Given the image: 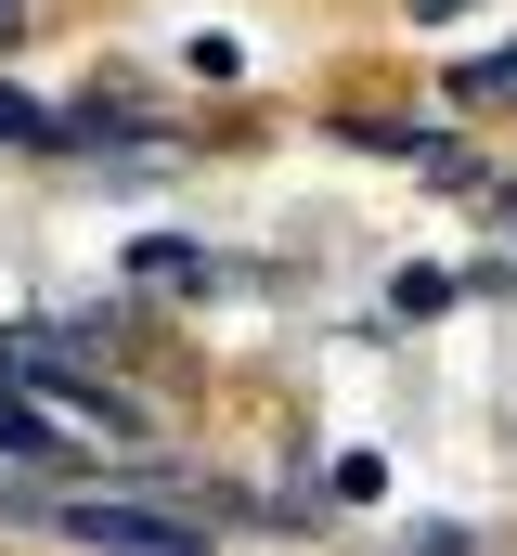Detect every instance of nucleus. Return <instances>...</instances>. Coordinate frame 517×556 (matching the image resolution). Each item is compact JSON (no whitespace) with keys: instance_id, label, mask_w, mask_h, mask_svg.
Segmentation results:
<instances>
[{"instance_id":"1","label":"nucleus","mask_w":517,"mask_h":556,"mask_svg":"<svg viewBox=\"0 0 517 556\" xmlns=\"http://www.w3.org/2000/svg\"><path fill=\"white\" fill-rule=\"evenodd\" d=\"M39 531L78 556H207L181 505H142V492H39Z\"/></svg>"},{"instance_id":"2","label":"nucleus","mask_w":517,"mask_h":556,"mask_svg":"<svg viewBox=\"0 0 517 556\" xmlns=\"http://www.w3.org/2000/svg\"><path fill=\"white\" fill-rule=\"evenodd\" d=\"M0 389H39V402H65V415H91L104 440H142L117 389H104V363L78 350V337H52V324H0Z\"/></svg>"},{"instance_id":"3","label":"nucleus","mask_w":517,"mask_h":556,"mask_svg":"<svg viewBox=\"0 0 517 556\" xmlns=\"http://www.w3.org/2000/svg\"><path fill=\"white\" fill-rule=\"evenodd\" d=\"M129 273H142V285H181V298H194V285H220V273H207V247H181V233H142V247H129Z\"/></svg>"},{"instance_id":"4","label":"nucleus","mask_w":517,"mask_h":556,"mask_svg":"<svg viewBox=\"0 0 517 556\" xmlns=\"http://www.w3.org/2000/svg\"><path fill=\"white\" fill-rule=\"evenodd\" d=\"M453 104H479V117H517V52H479V65H453Z\"/></svg>"},{"instance_id":"5","label":"nucleus","mask_w":517,"mask_h":556,"mask_svg":"<svg viewBox=\"0 0 517 556\" xmlns=\"http://www.w3.org/2000/svg\"><path fill=\"white\" fill-rule=\"evenodd\" d=\"M0 466H65V440H52V427L26 415L13 389H0Z\"/></svg>"},{"instance_id":"6","label":"nucleus","mask_w":517,"mask_h":556,"mask_svg":"<svg viewBox=\"0 0 517 556\" xmlns=\"http://www.w3.org/2000/svg\"><path fill=\"white\" fill-rule=\"evenodd\" d=\"M388 311H401V324H427V311H453V273H427V260H414V273L388 285Z\"/></svg>"},{"instance_id":"7","label":"nucleus","mask_w":517,"mask_h":556,"mask_svg":"<svg viewBox=\"0 0 517 556\" xmlns=\"http://www.w3.org/2000/svg\"><path fill=\"white\" fill-rule=\"evenodd\" d=\"M13 39H26V0H0V52H13Z\"/></svg>"},{"instance_id":"8","label":"nucleus","mask_w":517,"mask_h":556,"mask_svg":"<svg viewBox=\"0 0 517 556\" xmlns=\"http://www.w3.org/2000/svg\"><path fill=\"white\" fill-rule=\"evenodd\" d=\"M440 13H466V0H414V26H440Z\"/></svg>"}]
</instances>
